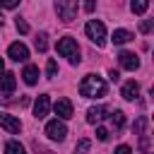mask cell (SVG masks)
Returning a JSON list of instances; mask_svg holds the SVG:
<instances>
[{
    "label": "cell",
    "instance_id": "1",
    "mask_svg": "<svg viewBox=\"0 0 154 154\" xmlns=\"http://www.w3.org/2000/svg\"><path fill=\"white\" fill-rule=\"evenodd\" d=\"M79 94L84 99H101L106 94V82L103 77L99 75H87L82 82H79Z\"/></svg>",
    "mask_w": 154,
    "mask_h": 154
},
{
    "label": "cell",
    "instance_id": "2",
    "mask_svg": "<svg viewBox=\"0 0 154 154\" xmlns=\"http://www.w3.org/2000/svg\"><path fill=\"white\" fill-rule=\"evenodd\" d=\"M55 48H58V53H60L63 58H67L72 65H79V60H82V58H79V46H77V41H75V38L63 36V38L58 41V46H55Z\"/></svg>",
    "mask_w": 154,
    "mask_h": 154
},
{
    "label": "cell",
    "instance_id": "3",
    "mask_svg": "<svg viewBox=\"0 0 154 154\" xmlns=\"http://www.w3.org/2000/svg\"><path fill=\"white\" fill-rule=\"evenodd\" d=\"M84 31H87V36H89L91 43H96V46H103L106 43V26H103V22L89 19L87 26H84Z\"/></svg>",
    "mask_w": 154,
    "mask_h": 154
},
{
    "label": "cell",
    "instance_id": "4",
    "mask_svg": "<svg viewBox=\"0 0 154 154\" xmlns=\"http://www.w3.org/2000/svg\"><path fill=\"white\" fill-rule=\"evenodd\" d=\"M55 12L63 22H72L77 14V0H55Z\"/></svg>",
    "mask_w": 154,
    "mask_h": 154
},
{
    "label": "cell",
    "instance_id": "5",
    "mask_svg": "<svg viewBox=\"0 0 154 154\" xmlns=\"http://www.w3.org/2000/svg\"><path fill=\"white\" fill-rule=\"evenodd\" d=\"M46 135L51 137V140H55V142H63L65 140V135H67V125L63 123V120H48V125H46Z\"/></svg>",
    "mask_w": 154,
    "mask_h": 154
},
{
    "label": "cell",
    "instance_id": "6",
    "mask_svg": "<svg viewBox=\"0 0 154 154\" xmlns=\"http://www.w3.org/2000/svg\"><path fill=\"white\" fill-rule=\"evenodd\" d=\"M7 55H10L12 60H17V63H24V60L29 58V48H26L22 41H14V43H10V48H7Z\"/></svg>",
    "mask_w": 154,
    "mask_h": 154
},
{
    "label": "cell",
    "instance_id": "7",
    "mask_svg": "<svg viewBox=\"0 0 154 154\" xmlns=\"http://www.w3.org/2000/svg\"><path fill=\"white\" fill-rule=\"evenodd\" d=\"M118 63H120V67H125V70H137L140 67V58L135 55V53H130V51H123L120 55H118Z\"/></svg>",
    "mask_w": 154,
    "mask_h": 154
},
{
    "label": "cell",
    "instance_id": "8",
    "mask_svg": "<svg viewBox=\"0 0 154 154\" xmlns=\"http://www.w3.org/2000/svg\"><path fill=\"white\" fill-rule=\"evenodd\" d=\"M48 108H51V99H48V94H41V96L34 101V116L41 120V118L48 116Z\"/></svg>",
    "mask_w": 154,
    "mask_h": 154
},
{
    "label": "cell",
    "instance_id": "9",
    "mask_svg": "<svg viewBox=\"0 0 154 154\" xmlns=\"http://www.w3.org/2000/svg\"><path fill=\"white\" fill-rule=\"evenodd\" d=\"M0 125H2L7 132H19V130H22L19 118H14V116H10V113H0Z\"/></svg>",
    "mask_w": 154,
    "mask_h": 154
},
{
    "label": "cell",
    "instance_id": "10",
    "mask_svg": "<svg viewBox=\"0 0 154 154\" xmlns=\"http://www.w3.org/2000/svg\"><path fill=\"white\" fill-rule=\"evenodd\" d=\"M53 111L60 116V118H72V103H70V99H58L55 103H53Z\"/></svg>",
    "mask_w": 154,
    "mask_h": 154
},
{
    "label": "cell",
    "instance_id": "11",
    "mask_svg": "<svg viewBox=\"0 0 154 154\" xmlns=\"http://www.w3.org/2000/svg\"><path fill=\"white\" fill-rule=\"evenodd\" d=\"M14 87H17L14 75H12V72H2V75H0V91L12 94V91H14Z\"/></svg>",
    "mask_w": 154,
    "mask_h": 154
},
{
    "label": "cell",
    "instance_id": "12",
    "mask_svg": "<svg viewBox=\"0 0 154 154\" xmlns=\"http://www.w3.org/2000/svg\"><path fill=\"white\" fill-rule=\"evenodd\" d=\"M135 36L128 31V29H116L113 31V36H111V41L116 43V46H123V43H128V41H132Z\"/></svg>",
    "mask_w": 154,
    "mask_h": 154
},
{
    "label": "cell",
    "instance_id": "13",
    "mask_svg": "<svg viewBox=\"0 0 154 154\" xmlns=\"http://www.w3.org/2000/svg\"><path fill=\"white\" fill-rule=\"evenodd\" d=\"M137 94H140V84H137L135 79H130V82H125V87H123V99H128V101H132V99H137Z\"/></svg>",
    "mask_w": 154,
    "mask_h": 154
},
{
    "label": "cell",
    "instance_id": "14",
    "mask_svg": "<svg viewBox=\"0 0 154 154\" xmlns=\"http://www.w3.org/2000/svg\"><path fill=\"white\" fill-rule=\"evenodd\" d=\"M103 113H106V106H91V108L87 111V123L96 125V123L103 118Z\"/></svg>",
    "mask_w": 154,
    "mask_h": 154
},
{
    "label": "cell",
    "instance_id": "15",
    "mask_svg": "<svg viewBox=\"0 0 154 154\" xmlns=\"http://www.w3.org/2000/svg\"><path fill=\"white\" fill-rule=\"evenodd\" d=\"M22 77H24V82H26L29 87L36 84V82H38V67H36V65H26L24 72H22Z\"/></svg>",
    "mask_w": 154,
    "mask_h": 154
},
{
    "label": "cell",
    "instance_id": "16",
    "mask_svg": "<svg viewBox=\"0 0 154 154\" xmlns=\"http://www.w3.org/2000/svg\"><path fill=\"white\" fill-rule=\"evenodd\" d=\"M144 128H147V118H137V123H135V132L140 135V140H142V147H144V149H149V140H147V132H144Z\"/></svg>",
    "mask_w": 154,
    "mask_h": 154
},
{
    "label": "cell",
    "instance_id": "17",
    "mask_svg": "<svg viewBox=\"0 0 154 154\" xmlns=\"http://www.w3.org/2000/svg\"><path fill=\"white\" fill-rule=\"evenodd\" d=\"M111 125H113L116 130H120V128L125 125V113H123V111H111Z\"/></svg>",
    "mask_w": 154,
    "mask_h": 154
},
{
    "label": "cell",
    "instance_id": "18",
    "mask_svg": "<svg viewBox=\"0 0 154 154\" xmlns=\"http://www.w3.org/2000/svg\"><path fill=\"white\" fill-rule=\"evenodd\" d=\"M5 154H26V149H24L17 140H10V142L5 144Z\"/></svg>",
    "mask_w": 154,
    "mask_h": 154
},
{
    "label": "cell",
    "instance_id": "19",
    "mask_svg": "<svg viewBox=\"0 0 154 154\" xmlns=\"http://www.w3.org/2000/svg\"><path fill=\"white\" fill-rule=\"evenodd\" d=\"M147 7H149V0H132V2H130V10H132L135 14H144Z\"/></svg>",
    "mask_w": 154,
    "mask_h": 154
},
{
    "label": "cell",
    "instance_id": "20",
    "mask_svg": "<svg viewBox=\"0 0 154 154\" xmlns=\"http://www.w3.org/2000/svg\"><path fill=\"white\" fill-rule=\"evenodd\" d=\"M46 38H48L46 34H38V36H36V51H38V53H43V51L48 48V41H46Z\"/></svg>",
    "mask_w": 154,
    "mask_h": 154
},
{
    "label": "cell",
    "instance_id": "21",
    "mask_svg": "<svg viewBox=\"0 0 154 154\" xmlns=\"http://www.w3.org/2000/svg\"><path fill=\"white\" fill-rule=\"evenodd\" d=\"M89 140H79L77 142V147H75V154H84V152H89Z\"/></svg>",
    "mask_w": 154,
    "mask_h": 154
},
{
    "label": "cell",
    "instance_id": "22",
    "mask_svg": "<svg viewBox=\"0 0 154 154\" xmlns=\"http://www.w3.org/2000/svg\"><path fill=\"white\" fill-rule=\"evenodd\" d=\"M55 72H58L55 60H48V65H46V75H48V77H55Z\"/></svg>",
    "mask_w": 154,
    "mask_h": 154
},
{
    "label": "cell",
    "instance_id": "23",
    "mask_svg": "<svg viewBox=\"0 0 154 154\" xmlns=\"http://www.w3.org/2000/svg\"><path fill=\"white\" fill-rule=\"evenodd\" d=\"M19 5V0H0V7H5V10H14Z\"/></svg>",
    "mask_w": 154,
    "mask_h": 154
},
{
    "label": "cell",
    "instance_id": "24",
    "mask_svg": "<svg viewBox=\"0 0 154 154\" xmlns=\"http://www.w3.org/2000/svg\"><path fill=\"white\" fill-rule=\"evenodd\" d=\"M17 31H19V34H26V31H29V24H26L24 19H19V17H17Z\"/></svg>",
    "mask_w": 154,
    "mask_h": 154
},
{
    "label": "cell",
    "instance_id": "25",
    "mask_svg": "<svg viewBox=\"0 0 154 154\" xmlns=\"http://www.w3.org/2000/svg\"><path fill=\"white\" fill-rule=\"evenodd\" d=\"M96 137H99L101 142H106V140H108V130H106V128H99V130H96Z\"/></svg>",
    "mask_w": 154,
    "mask_h": 154
},
{
    "label": "cell",
    "instance_id": "26",
    "mask_svg": "<svg viewBox=\"0 0 154 154\" xmlns=\"http://www.w3.org/2000/svg\"><path fill=\"white\" fill-rule=\"evenodd\" d=\"M94 7H96V0H84V10L87 12H94Z\"/></svg>",
    "mask_w": 154,
    "mask_h": 154
},
{
    "label": "cell",
    "instance_id": "27",
    "mask_svg": "<svg viewBox=\"0 0 154 154\" xmlns=\"http://www.w3.org/2000/svg\"><path fill=\"white\" fill-rule=\"evenodd\" d=\"M116 154H132V152H130V147H128V144H120V147L116 149Z\"/></svg>",
    "mask_w": 154,
    "mask_h": 154
},
{
    "label": "cell",
    "instance_id": "28",
    "mask_svg": "<svg viewBox=\"0 0 154 154\" xmlns=\"http://www.w3.org/2000/svg\"><path fill=\"white\" fill-rule=\"evenodd\" d=\"M149 29H152V24H149V22H142V24H140V31H142V34H147Z\"/></svg>",
    "mask_w": 154,
    "mask_h": 154
},
{
    "label": "cell",
    "instance_id": "29",
    "mask_svg": "<svg viewBox=\"0 0 154 154\" xmlns=\"http://www.w3.org/2000/svg\"><path fill=\"white\" fill-rule=\"evenodd\" d=\"M108 77H111V79H113V82H118V79H120V75H118V72H116V70H111V72H108Z\"/></svg>",
    "mask_w": 154,
    "mask_h": 154
},
{
    "label": "cell",
    "instance_id": "30",
    "mask_svg": "<svg viewBox=\"0 0 154 154\" xmlns=\"http://www.w3.org/2000/svg\"><path fill=\"white\" fill-rule=\"evenodd\" d=\"M34 149H36L38 154H53V152H48V149H43V147H38V144H34Z\"/></svg>",
    "mask_w": 154,
    "mask_h": 154
},
{
    "label": "cell",
    "instance_id": "31",
    "mask_svg": "<svg viewBox=\"0 0 154 154\" xmlns=\"http://www.w3.org/2000/svg\"><path fill=\"white\" fill-rule=\"evenodd\" d=\"M5 72V65H2V58H0V75Z\"/></svg>",
    "mask_w": 154,
    "mask_h": 154
},
{
    "label": "cell",
    "instance_id": "32",
    "mask_svg": "<svg viewBox=\"0 0 154 154\" xmlns=\"http://www.w3.org/2000/svg\"><path fill=\"white\" fill-rule=\"evenodd\" d=\"M2 24H5V19H2V14H0V26H2Z\"/></svg>",
    "mask_w": 154,
    "mask_h": 154
}]
</instances>
